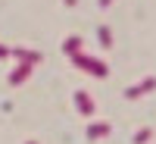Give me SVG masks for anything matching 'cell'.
Returning a JSON list of instances; mask_svg holds the SVG:
<instances>
[{
  "label": "cell",
  "mask_w": 156,
  "mask_h": 144,
  "mask_svg": "<svg viewBox=\"0 0 156 144\" xmlns=\"http://www.w3.org/2000/svg\"><path fill=\"white\" fill-rule=\"evenodd\" d=\"M69 60L75 63L78 69H84L87 75H94V78H106V75H109V66H106V63L87 57V54H75V57H69Z\"/></svg>",
  "instance_id": "1"
},
{
  "label": "cell",
  "mask_w": 156,
  "mask_h": 144,
  "mask_svg": "<svg viewBox=\"0 0 156 144\" xmlns=\"http://www.w3.org/2000/svg\"><path fill=\"white\" fill-rule=\"evenodd\" d=\"M153 88H156V78L150 75V78H144V82H137L134 88H128V91H125V100H137V97H144V94H150Z\"/></svg>",
  "instance_id": "2"
},
{
  "label": "cell",
  "mask_w": 156,
  "mask_h": 144,
  "mask_svg": "<svg viewBox=\"0 0 156 144\" xmlns=\"http://www.w3.org/2000/svg\"><path fill=\"white\" fill-rule=\"evenodd\" d=\"M28 75H31V63H19V66L12 69V75H9V85L19 88L22 82H28Z\"/></svg>",
  "instance_id": "3"
},
{
  "label": "cell",
  "mask_w": 156,
  "mask_h": 144,
  "mask_svg": "<svg viewBox=\"0 0 156 144\" xmlns=\"http://www.w3.org/2000/svg\"><path fill=\"white\" fill-rule=\"evenodd\" d=\"M75 107H78L81 116H94V100H90L87 91H78V94H75Z\"/></svg>",
  "instance_id": "4"
},
{
  "label": "cell",
  "mask_w": 156,
  "mask_h": 144,
  "mask_svg": "<svg viewBox=\"0 0 156 144\" xmlns=\"http://www.w3.org/2000/svg\"><path fill=\"white\" fill-rule=\"evenodd\" d=\"M9 54L16 57L19 63H31V66H34V63H41V54H37V50H25V47H9Z\"/></svg>",
  "instance_id": "5"
},
{
  "label": "cell",
  "mask_w": 156,
  "mask_h": 144,
  "mask_svg": "<svg viewBox=\"0 0 156 144\" xmlns=\"http://www.w3.org/2000/svg\"><path fill=\"white\" fill-rule=\"evenodd\" d=\"M81 38H78V35H69L66 38V41H62V54H66V57H75V54H81Z\"/></svg>",
  "instance_id": "6"
},
{
  "label": "cell",
  "mask_w": 156,
  "mask_h": 144,
  "mask_svg": "<svg viewBox=\"0 0 156 144\" xmlns=\"http://www.w3.org/2000/svg\"><path fill=\"white\" fill-rule=\"evenodd\" d=\"M109 135V122H90L87 125V138L97 141V138H106Z\"/></svg>",
  "instance_id": "7"
},
{
  "label": "cell",
  "mask_w": 156,
  "mask_h": 144,
  "mask_svg": "<svg viewBox=\"0 0 156 144\" xmlns=\"http://www.w3.org/2000/svg\"><path fill=\"white\" fill-rule=\"evenodd\" d=\"M97 38H100L103 47H112V31L106 28V25H100V28H97Z\"/></svg>",
  "instance_id": "8"
},
{
  "label": "cell",
  "mask_w": 156,
  "mask_h": 144,
  "mask_svg": "<svg viewBox=\"0 0 156 144\" xmlns=\"http://www.w3.org/2000/svg\"><path fill=\"white\" fill-rule=\"evenodd\" d=\"M153 138V125H147V128H140V132L134 135V144H147Z\"/></svg>",
  "instance_id": "9"
},
{
  "label": "cell",
  "mask_w": 156,
  "mask_h": 144,
  "mask_svg": "<svg viewBox=\"0 0 156 144\" xmlns=\"http://www.w3.org/2000/svg\"><path fill=\"white\" fill-rule=\"evenodd\" d=\"M9 57V47H3V44H0V60H6Z\"/></svg>",
  "instance_id": "10"
},
{
  "label": "cell",
  "mask_w": 156,
  "mask_h": 144,
  "mask_svg": "<svg viewBox=\"0 0 156 144\" xmlns=\"http://www.w3.org/2000/svg\"><path fill=\"white\" fill-rule=\"evenodd\" d=\"M62 3H66V6H75V3H78V0H62Z\"/></svg>",
  "instance_id": "11"
},
{
  "label": "cell",
  "mask_w": 156,
  "mask_h": 144,
  "mask_svg": "<svg viewBox=\"0 0 156 144\" xmlns=\"http://www.w3.org/2000/svg\"><path fill=\"white\" fill-rule=\"evenodd\" d=\"M109 3H112V0H100V6H109Z\"/></svg>",
  "instance_id": "12"
},
{
  "label": "cell",
  "mask_w": 156,
  "mask_h": 144,
  "mask_svg": "<svg viewBox=\"0 0 156 144\" xmlns=\"http://www.w3.org/2000/svg\"><path fill=\"white\" fill-rule=\"evenodd\" d=\"M25 144H34V141H25Z\"/></svg>",
  "instance_id": "13"
}]
</instances>
